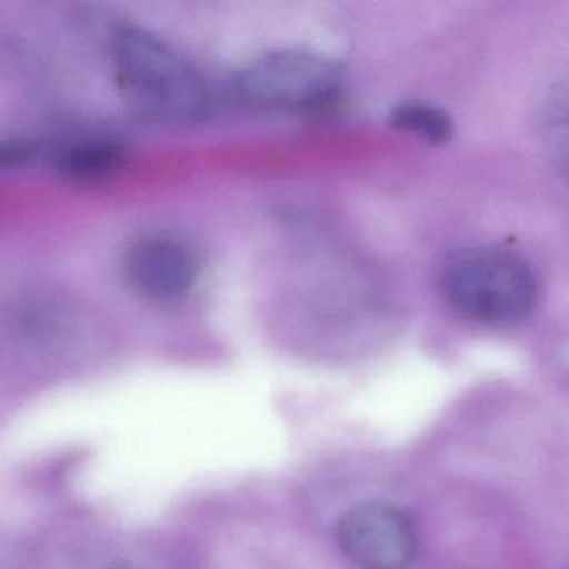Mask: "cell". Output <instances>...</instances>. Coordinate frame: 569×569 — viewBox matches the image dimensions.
Instances as JSON below:
<instances>
[{
    "mask_svg": "<svg viewBox=\"0 0 569 569\" xmlns=\"http://www.w3.org/2000/svg\"><path fill=\"white\" fill-rule=\"evenodd\" d=\"M56 161L59 169L72 178L92 179L114 171L122 154L111 142L86 141L62 149Z\"/></svg>",
    "mask_w": 569,
    "mask_h": 569,
    "instance_id": "8992f818",
    "label": "cell"
},
{
    "mask_svg": "<svg viewBox=\"0 0 569 569\" xmlns=\"http://www.w3.org/2000/svg\"><path fill=\"white\" fill-rule=\"evenodd\" d=\"M136 291L158 302L178 301L192 291L199 276L194 251L171 236H146L129 249L126 259Z\"/></svg>",
    "mask_w": 569,
    "mask_h": 569,
    "instance_id": "5b68a950",
    "label": "cell"
},
{
    "mask_svg": "<svg viewBox=\"0 0 569 569\" xmlns=\"http://www.w3.org/2000/svg\"><path fill=\"white\" fill-rule=\"evenodd\" d=\"M338 542L362 569H406L416 552L415 529L408 516L385 502L349 509L339 521Z\"/></svg>",
    "mask_w": 569,
    "mask_h": 569,
    "instance_id": "277c9868",
    "label": "cell"
},
{
    "mask_svg": "<svg viewBox=\"0 0 569 569\" xmlns=\"http://www.w3.org/2000/svg\"><path fill=\"white\" fill-rule=\"evenodd\" d=\"M441 286L459 312L488 325L526 318L539 292L538 278L525 259L491 246L451 252L441 268Z\"/></svg>",
    "mask_w": 569,
    "mask_h": 569,
    "instance_id": "7a4b0ae2",
    "label": "cell"
},
{
    "mask_svg": "<svg viewBox=\"0 0 569 569\" xmlns=\"http://www.w3.org/2000/svg\"><path fill=\"white\" fill-rule=\"evenodd\" d=\"M391 122L399 131L425 139L431 144H442L452 136V122L439 108L425 102H405L392 111Z\"/></svg>",
    "mask_w": 569,
    "mask_h": 569,
    "instance_id": "52a82bcc",
    "label": "cell"
},
{
    "mask_svg": "<svg viewBox=\"0 0 569 569\" xmlns=\"http://www.w3.org/2000/svg\"><path fill=\"white\" fill-rule=\"evenodd\" d=\"M238 94L246 104L269 111L325 108L338 96L341 71L331 59L308 51H278L239 72Z\"/></svg>",
    "mask_w": 569,
    "mask_h": 569,
    "instance_id": "3957f363",
    "label": "cell"
},
{
    "mask_svg": "<svg viewBox=\"0 0 569 569\" xmlns=\"http://www.w3.org/2000/svg\"><path fill=\"white\" fill-rule=\"evenodd\" d=\"M119 84L136 111L166 124L201 121L208 89L194 68L161 39L134 26L114 38Z\"/></svg>",
    "mask_w": 569,
    "mask_h": 569,
    "instance_id": "6da1fadb",
    "label": "cell"
}]
</instances>
